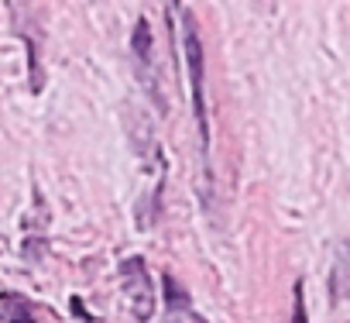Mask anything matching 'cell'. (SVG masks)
I'll return each mask as SVG.
<instances>
[{"label":"cell","mask_w":350,"mask_h":323,"mask_svg":"<svg viewBox=\"0 0 350 323\" xmlns=\"http://www.w3.org/2000/svg\"><path fill=\"white\" fill-rule=\"evenodd\" d=\"M183 52H186V76L193 86V114H196V131H200V151H203V169H206V155H210V120H206V55L200 42V28L193 11H183ZM210 179V169H206Z\"/></svg>","instance_id":"6da1fadb"},{"label":"cell","mask_w":350,"mask_h":323,"mask_svg":"<svg viewBox=\"0 0 350 323\" xmlns=\"http://www.w3.org/2000/svg\"><path fill=\"white\" fill-rule=\"evenodd\" d=\"M120 279H124V292H127V302H131V313L134 320L148 323L154 316V285H151V275L144 268V261L134 255V258H124L120 261Z\"/></svg>","instance_id":"7a4b0ae2"},{"label":"cell","mask_w":350,"mask_h":323,"mask_svg":"<svg viewBox=\"0 0 350 323\" xmlns=\"http://www.w3.org/2000/svg\"><path fill=\"white\" fill-rule=\"evenodd\" d=\"M151 25H148V18H137L134 21V35H131V59H134V69H137V79H141V86L148 90V96L158 103V110H165V103H161V90H158V83H154V66H151Z\"/></svg>","instance_id":"3957f363"},{"label":"cell","mask_w":350,"mask_h":323,"mask_svg":"<svg viewBox=\"0 0 350 323\" xmlns=\"http://www.w3.org/2000/svg\"><path fill=\"white\" fill-rule=\"evenodd\" d=\"M0 316L8 323H35V306L21 292H4L0 296Z\"/></svg>","instance_id":"277c9868"},{"label":"cell","mask_w":350,"mask_h":323,"mask_svg":"<svg viewBox=\"0 0 350 323\" xmlns=\"http://www.w3.org/2000/svg\"><path fill=\"white\" fill-rule=\"evenodd\" d=\"M161 282H165V302H168L172 313H175V309H189V292H186L179 282H175L172 275H165Z\"/></svg>","instance_id":"5b68a950"},{"label":"cell","mask_w":350,"mask_h":323,"mask_svg":"<svg viewBox=\"0 0 350 323\" xmlns=\"http://www.w3.org/2000/svg\"><path fill=\"white\" fill-rule=\"evenodd\" d=\"M343 272H347V251L340 248L336 265H333V299H340V296H343Z\"/></svg>","instance_id":"8992f818"},{"label":"cell","mask_w":350,"mask_h":323,"mask_svg":"<svg viewBox=\"0 0 350 323\" xmlns=\"http://www.w3.org/2000/svg\"><path fill=\"white\" fill-rule=\"evenodd\" d=\"M292 323H306V292H302V282H295V289H292Z\"/></svg>","instance_id":"52a82bcc"},{"label":"cell","mask_w":350,"mask_h":323,"mask_svg":"<svg viewBox=\"0 0 350 323\" xmlns=\"http://www.w3.org/2000/svg\"><path fill=\"white\" fill-rule=\"evenodd\" d=\"M189 323H206L203 316H196V313H189Z\"/></svg>","instance_id":"ba28073f"}]
</instances>
